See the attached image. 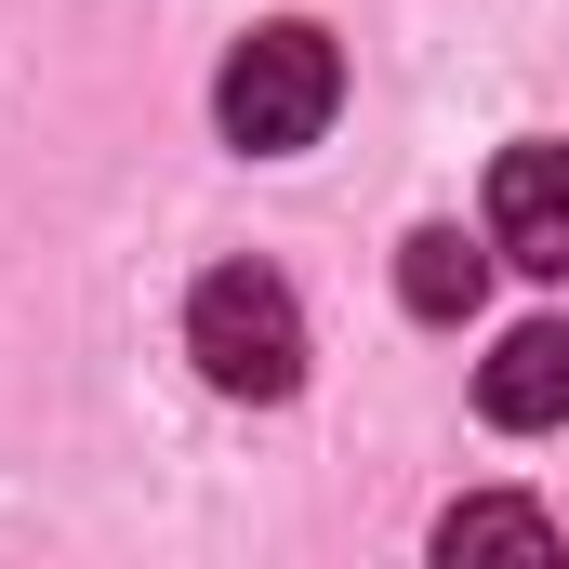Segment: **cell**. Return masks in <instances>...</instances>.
<instances>
[{
	"instance_id": "obj_1",
	"label": "cell",
	"mask_w": 569,
	"mask_h": 569,
	"mask_svg": "<svg viewBox=\"0 0 569 569\" xmlns=\"http://www.w3.org/2000/svg\"><path fill=\"white\" fill-rule=\"evenodd\" d=\"M186 358L212 398H291L305 385V305L279 266H212L186 291Z\"/></svg>"
},
{
	"instance_id": "obj_2",
	"label": "cell",
	"mask_w": 569,
	"mask_h": 569,
	"mask_svg": "<svg viewBox=\"0 0 569 569\" xmlns=\"http://www.w3.org/2000/svg\"><path fill=\"white\" fill-rule=\"evenodd\" d=\"M331 107H345V53H331L318 27H252V40L226 53V80H212V120H226V146H252V159L318 146Z\"/></svg>"
},
{
	"instance_id": "obj_3",
	"label": "cell",
	"mask_w": 569,
	"mask_h": 569,
	"mask_svg": "<svg viewBox=\"0 0 569 569\" xmlns=\"http://www.w3.org/2000/svg\"><path fill=\"white\" fill-rule=\"evenodd\" d=\"M490 252L530 266V279H569V146H503L490 159Z\"/></svg>"
},
{
	"instance_id": "obj_4",
	"label": "cell",
	"mask_w": 569,
	"mask_h": 569,
	"mask_svg": "<svg viewBox=\"0 0 569 569\" xmlns=\"http://www.w3.org/2000/svg\"><path fill=\"white\" fill-rule=\"evenodd\" d=\"M477 411H490L503 437L569 425V318H530V331H503V345L477 358Z\"/></svg>"
},
{
	"instance_id": "obj_5",
	"label": "cell",
	"mask_w": 569,
	"mask_h": 569,
	"mask_svg": "<svg viewBox=\"0 0 569 569\" xmlns=\"http://www.w3.org/2000/svg\"><path fill=\"white\" fill-rule=\"evenodd\" d=\"M477 291H490V239H463V226H411L398 239V305L411 318H477Z\"/></svg>"
},
{
	"instance_id": "obj_6",
	"label": "cell",
	"mask_w": 569,
	"mask_h": 569,
	"mask_svg": "<svg viewBox=\"0 0 569 569\" xmlns=\"http://www.w3.org/2000/svg\"><path fill=\"white\" fill-rule=\"evenodd\" d=\"M437 557H557V517L517 503V490H477V503L437 517Z\"/></svg>"
}]
</instances>
